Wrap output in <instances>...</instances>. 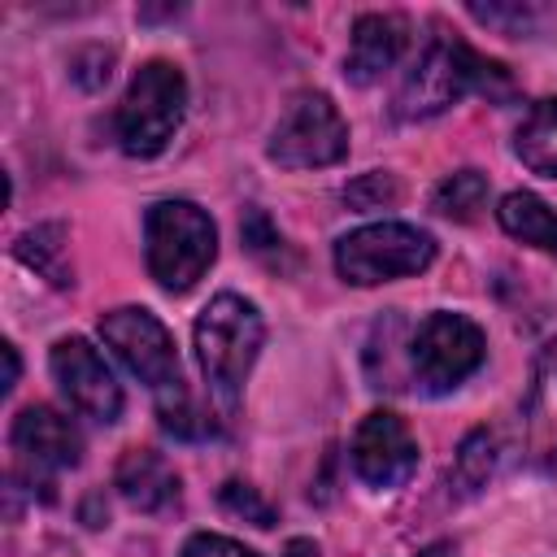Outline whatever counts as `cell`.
Listing matches in <instances>:
<instances>
[{"label": "cell", "mask_w": 557, "mask_h": 557, "mask_svg": "<svg viewBox=\"0 0 557 557\" xmlns=\"http://www.w3.org/2000/svg\"><path fill=\"white\" fill-rule=\"evenodd\" d=\"M187 113V78L174 61H144L117 104V144L126 157H157Z\"/></svg>", "instance_id": "obj_4"}, {"label": "cell", "mask_w": 557, "mask_h": 557, "mask_svg": "<svg viewBox=\"0 0 557 557\" xmlns=\"http://www.w3.org/2000/svg\"><path fill=\"white\" fill-rule=\"evenodd\" d=\"M100 335L117 352V361L139 383H148L152 392H165L170 383H178V352H174V339L157 313H148L139 305L109 309L100 318Z\"/></svg>", "instance_id": "obj_8"}, {"label": "cell", "mask_w": 557, "mask_h": 557, "mask_svg": "<svg viewBox=\"0 0 557 557\" xmlns=\"http://www.w3.org/2000/svg\"><path fill=\"white\" fill-rule=\"evenodd\" d=\"M113 487L139 513H165L178 505V474L152 448H126L113 470Z\"/></svg>", "instance_id": "obj_13"}, {"label": "cell", "mask_w": 557, "mask_h": 557, "mask_svg": "<svg viewBox=\"0 0 557 557\" xmlns=\"http://www.w3.org/2000/svg\"><path fill=\"white\" fill-rule=\"evenodd\" d=\"M492 470H496V435L470 431V435L461 440V448H457V461H453V470H448V483H453L461 496H470V492H479V487L492 479Z\"/></svg>", "instance_id": "obj_19"}, {"label": "cell", "mask_w": 557, "mask_h": 557, "mask_svg": "<svg viewBox=\"0 0 557 557\" xmlns=\"http://www.w3.org/2000/svg\"><path fill=\"white\" fill-rule=\"evenodd\" d=\"M422 557H453V548H444V544H431Z\"/></svg>", "instance_id": "obj_29"}, {"label": "cell", "mask_w": 557, "mask_h": 557, "mask_svg": "<svg viewBox=\"0 0 557 557\" xmlns=\"http://www.w3.org/2000/svg\"><path fill=\"white\" fill-rule=\"evenodd\" d=\"M405 39H409V22L405 17H396V13H361L352 22V44H348V57H344L348 83L370 87L374 78H383L396 65V57L405 52Z\"/></svg>", "instance_id": "obj_12"}, {"label": "cell", "mask_w": 557, "mask_h": 557, "mask_svg": "<svg viewBox=\"0 0 557 557\" xmlns=\"http://www.w3.org/2000/svg\"><path fill=\"white\" fill-rule=\"evenodd\" d=\"M522 426H527L531 457L535 461H553L557 457V339H548L540 348V357H535Z\"/></svg>", "instance_id": "obj_14"}, {"label": "cell", "mask_w": 557, "mask_h": 557, "mask_svg": "<svg viewBox=\"0 0 557 557\" xmlns=\"http://www.w3.org/2000/svg\"><path fill=\"white\" fill-rule=\"evenodd\" d=\"M144 257L165 292H187L218 257V226L191 200H157L144 213Z\"/></svg>", "instance_id": "obj_3"}, {"label": "cell", "mask_w": 557, "mask_h": 557, "mask_svg": "<svg viewBox=\"0 0 557 557\" xmlns=\"http://www.w3.org/2000/svg\"><path fill=\"white\" fill-rule=\"evenodd\" d=\"M431 205H435L440 218L470 222V218H479V209L487 205V178H483L479 170H457V174H448V178L435 187Z\"/></svg>", "instance_id": "obj_18"}, {"label": "cell", "mask_w": 557, "mask_h": 557, "mask_svg": "<svg viewBox=\"0 0 557 557\" xmlns=\"http://www.w3.org/2000/svg\"><path fill=\"white\" fill-rule=\"evenodd\" d=\"M9 444L30 470H70L83 461V435L52 405H26L13 418Z\"/></svg>", "instance_id": "obj_11"}, {"label": "cell", "mask_w": 557, "mask_h": 557, "mask_svg": "<svg viewBox=\"0 0 557 557\" xmlns=\"http://www.w3.org/2000/svg\"><path fill=\"white\" fill-rule=\"evenodd\" d=\"M348 457H352V470H357L361 483L400 487L418 470V440L392 409H374V413H366L357 422Z\"/></svg>", "instance_id": "obj_10"}, {"label": "cell", "mask_w": 557, "mask_h": 557, "mask_svg": "<svg viewBox=\"0 0 557 557\" xmlns=\"http://www.w3.org/2000/svg\"><path fill=\"white\" fill-rule=\"evenodd\" d=\"M183 557H257L252 548H244L239 540L231 535H213V531H200L183 544Z\"/></svg>", "instance_id": "obj_25"}, {"label": "cell", "mask_w": 557, "mask_h": 557, "mask_svg": "<svg viewBox=\"0 0 557 557\" xmlns=\"http://www.w3.org/2000/svg\"><path fill=\"white\" fill-rule=\"evenodd\" d=\"M70 74H74L78 87L96 91V87H104L109 74H113V52H109V48H83V52L70 57Z\"/></svg>", "instance_id": "obj_24"}, {"label": "cell", "mask_w": 557, "mask_h": 557, "mask_svg": "<svg viewBox=\"0 0 557 557\" xmlns=\"http://www.w3.org/2000/svg\"><path fill=\"white\" fill-rule=\"evenodd\" d=\"M487 96V100H509L513 96V78L500 61L474 52L470 44H461L457 35H435L418 65L405 74L400 91H396V117L400 122H418V117H435L444 109H453L461 96Z\"/></svg>", "instance_id": "obj_1"}, {"label": "cell", "mask_w": 557, "mask_h": 557, "mask_svg": "<svg viewBox=\"0 0 557 557\" xmlns=\"http://www.w3.org/2000/svg\"><path fill=\"white\" fill-rule=\"evenodd\" d=\"M0 352H4V392H9L17 383V374H22V361H17V348L13 344H4Z\"/></svg>", "instance_id": "obj_27"}, {"label": "cell", "mask_w": 557, "mask_h": 557, "mask_svg": "<svg viewBox=\"0 0 557 557\" xmlns=\"http://www.w3.org/2000/svg\"><path fill=\"white\" fill-rule=\"evenodd\" d=\"M239 235H244V244H248L252 252H270V248H278V244H283V239L274 235V226H270V218H265L261 209H248V218H244Z\"/></svg>", "instance_id": "obj_26"}, {"label": "cell", "mask_w": 557, "mask_h": 557, "mask_svg": "<svg viewBox=\"0 0 557 557\" xmlns=\"http://www.w3.org/2000/svg\"><path fill=\"white\" fill-rule=\"evenodd\" d=\"M261 339H265V322L257 313L252 300L235 296V292H222L213 296L200 318H196V357H200V370L213 387V396L235 409L239 400V387L261 352Z\"/></svg>", "instance_id": "obj_2"}, {"label": "cell", "mask_w": 557, "mask_h": 557, "mask_svg": "<svg viewBox=\"0 0 557 557\" xmlns=\"http://www.w3.org/2000/svg\"><path fill=\"white\" fill-rule=\"evenodd\" d=\"M270 161L283 170H318L335 165L348 152V122L331 104L326 91H300L270 135Z\"/></svg>", "instance_id": "obj_7"}, {"label": "cell", "mask_w": 557, "mask_h": 557, "mask_svg": "<svg viewBox=\"0 0 557 557\" xmlns=\"http://www.w3.org/2000/svg\"><path fill=\"white\" fill-rule=\"evenodd\" d=\"M513 152L527 170H535L544 178H557V96L527 109V117L513 135Z\"/></svg>", "instance_id": "obj_16"}, {"label": "cell", "mask_w": 557, "mask_h": 557, "mask_svg": "<svg viewBox=\"0 0 557 557\" xmlns=\"http://www.w3.org/2000/svg\"><path fill=\"white\" fill-rule=\"evenodd\" d=\"M283 557H322V553H318V544H313V540H305V535H296V540H287V548H283Z\"/></svg>", "instance_id": "obj_28"}, {"label": "cell", "mask_w": 557, "mask_h": 557, "mask_svg": "<svg viewBox=\"0 0 557 557\" xmlns=\"http://www.w3.org/2000/svg\"><path fill=\"white\" fill-rule=\"evenodd\" d=\"M13 252H17L30 270H39L44 278H52L57 287H70V283H74V274H70V265H65V226H61V222H44V226L22 231L17 244H13Z\"/></svg>", "instance_id": "obj_17"}, {"label": "cell", "mask_w": 557, "mask_h": 557, "mask_svg": "<svg viewBox=\"0 0 557 557\" xmlns=\"http://www.w3.org/2000/svg\"><path fill=\"white\" fill-rule=\"evenodd\" d=\"M222 509H231L235 518H244V522H252V527H274L278 522V513H274V505L252 487V483H239V479H226L222 483Z\"/></svg>", "instance_id": "obj_22"}, {"label": "cell", "mask_w": 557, "mask_h": 557, "mask_svg": "<svg viewBox=\"0 0 557 557\" xmlns=\"http://www.w3.org/2000/svg\"><path fill=\"white\" fill-rule=\"evenodd\" d=\"M496 218H500V226H505L513 239H522V244H531V248L557 257V213H553L535 191H509V196L500 200Z\"/></svg>", "instance_id": "obj_15"}, {"label": "cell", "mask_w": 557, "mask_h": 557, "mask_svg": "<svg viewBox=\"0 0 557 557\" xmlns=\"http://www.w3.org/2000/svg\"><path fill=\"white\" fill-rule=\"evenodd\" d=\"M48 366H52L57 387L65 392V400L78 413H87L96 422H117L122 418V387H117L113 370L104 366V357L83 335L57 339L52 352H48Z\"/></svg>", "instance_id": "obj_9"}, {"label": "cell", "mask_w": 557, "mask_h": 557, "mask_svg": "<svg viewBox=\"0 0 557 557\" xmlns=\"http://www.w3.org/2000/svg\"><path fill=\"white\" fill-rule=\"evenodd\" d=\"M470 17L483 26L509 30V35H527L531 26L544 22V9L540 4H470Z\"/></svg>", "instance_id": "obj_23"}, {"label": "cell", "mask_w": 557, "mask_h": 557, "mask_svg": "<svg viewBox=\"0 0 557 557\" xmlns=\"http://www.w3.org/2000/svg\"><path fill=\"white\" fill-rule=\"evenodd\" d=\"M431 261H435V239L409 222H370L335 244V270L352 287L422 274Z\"/></svg>", "instance_id": "obj_5"}, {"label": "cell", "mask_w": 557, "mask_h": 557, "mask_svg": "<svg viewBox=\"0 0 557 557\" xmlns=\"http://www.w3.org/2000/svg\"><path fill=\"white\" fill-rule=\"evenodd\" d=\"M400 200V183L387 174V170H370L361 178H352L344 187V205L357 209V213H370V209H392Z\"/></svg>", "instance_id": "obj_21"}, {"label": "cell", "mask_w": 557, "mask_h": 557, "mask_svg": "<svg viewBox=\"0 0 557 557\" xmlns=\"http://www.w3.org/2000/svg\"><path fill=\"white\" fill-rule=\"evenodd\" d=\"M487 357L483 331L466 313L435 309L426 313L405 344V370L426 387V392H448L461 379H470Z\"/></svg>", "instance_id": "obj_6"}, {"label": "cell", "mask_w": 557, "mask_h": 557, "mask_svg": "<svg viewBox=\"0 0 557 557\" xmlns=\"http://www.w3.org/2000/svg\"><path fill=\"white\" fill-rule=\"evenodd\" d=\"M161 400H157V413H161V426L170 431V435H178V440H200V435H209L213 431V422H209V413H200L191 400H187V392H183V379L178 383H170L165 392H157Z\"/></svg>", "instance_id": "obj_20"}]
</instances>
